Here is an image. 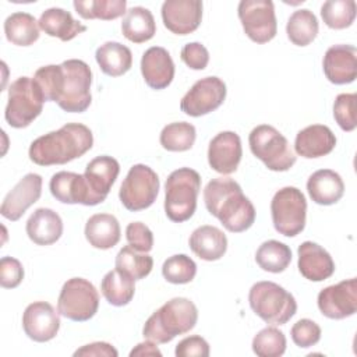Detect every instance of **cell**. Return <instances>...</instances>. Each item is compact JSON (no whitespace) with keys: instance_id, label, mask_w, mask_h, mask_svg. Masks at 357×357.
Returning a JSON list of instances; mask_svg holds the SVG:
<instances>
[{"instance_id":"1","label":"cell","mask_w":357,"mask_h":357,"mask_svg":"<svg viewBox=\"0 0 357 357\" xmlns=\"http://www.w3.org/2000/svg\"><path fill=\"white\" fill-rule=\"evenodd\" d=\"M33 81L45 102H56L64 112L82 113L92 102V71L82 60L43 66L35 71Z\"/></svg>"},{"instance_id":"2","label":"cell","mask_w":357,"mask_h":357,"mask_svg":"<svg viewBox=\"0 0 357 357\" xmlns=\"http://www.w3.org/2000/svg\"><path fill=\"white\" fill-rule=\"evenodd\" d=\"M204 201L208 212L231 233L245 231L255 222L252 202L230 177L212 178L204 190Z\"/></svg>"},{"instance_id":"3","label":"cell","mask_w":357,"mask_h":357,"mask_svg":"<svg viewBox=\"0 0 357 357\" xmlns=\"http://www.w3.org/2000/svg\"><path fill=\"white\" fill-rule=\"evenodd\" d=\"M93 145L92 131L81 123H67L32 141L28 155L39 166L64 165L86 153Z\"/></svg>"},{"instance_id":"4","label":"cell","mask_w":357,"mask_h":357,"mask_svg":"<svg viewBox=\"0 0 357 357\" xmlns=\"http://www.w3.org/2000/svg\"><path fill=\"white\" fill-rule=\"evenodd\" d=\"M198 321L195 304L185 297H174L156 310L145 322L142 335L155 343H169L177 335L190 332Z\"/></svg>"},{"instance_id":"5","label":"cell","mask_w":357,"mask_h":357,"mask_svg":"<svg viewBox=\"0 0 357 357\" xmlns=\"http://www.w3.org/2000/svg\"><path fill=\"white\" fill-rule=\"evenodd\" d=\"M201 176L190 167H180L169 174L165 184V212L176 223L188 220L197 209Z\"/></svg>"},{"instance_id":"6","label":"cell","mask_w":357,"mask_h":357,"mask_svg":"<svg viewBox=\"0 0 357 357\" xmlns=\"http://www.w3.org/2000/svg\"><path fill=\"white\" fill-rule=\"evenodd\" d=\"M251 310L266 324L284 325L297 311L291 293L275 282L262 280L251 286L248 293Z\"/></svg>"},{"instance_id":"7","label":"cell","mask_w":357,"mask_h":357,"mask_svg":"<svg viewBox=\"0 0 357 357\" xmlns=\"http://www.w3.org/2000/svg\"><path fill=\"white\" fill-rule=\"evenodd\" d=\"M248 144L252 155L272 172H286L296 163V155L287 138L269 124L251 130Z\"/></svg>"},{"instance_id":"8","label":"cell","mask_w":357,"mask_h":357,"mask_svg":"<svg viewBox=\"0 0 357 357\" xmlns=\"http://www.w3.org/2000/svg\"><path fill=\"white\" fill-rule=\"evenodd\" d=\"M45 99L33 78L20 77L8 86L6 121L13 128L28 127L43 109Z\"/></svg>"},{"instance_id":"9","label":"cell","mask_w":357,"mask_h":357,"mask_svg":"<svg viewBox=\"0 0 357 357\" xmlns=\"http://www.w3.org/2000/svg\"><path fill=\"white\" fill-rule=\"evenodd\" d=\"M273 227L286 237L300 234L305 227L307 201L296 187H283L275 192L271 201Z\"/></svg>"},{"instance_id":"10","label":"cell","mask_w":357,"mask_h":357,"mask_svg":"<svg viewBox=\"0 0 357 357\" xmlns=\"http://www.w3.org/2000/svg\"><path fill=\"white\" fill-rule=\"evenodd\" d=\"M99 307L96 287L84 278L68 279L59 294L57 311L67 319L84 322L91 319Z\"/></svg>"},{"instance_id":"11","label":"cell","mask_w":357,"mask_h":357,"mask_svg":"<svg viewBox=\"0 0 357 357\" xmlns=\"http://www.w3.org/2000/svg\"><path fill=\"white\" fill-rule=\"evenodd\" d=\"M159 177L146 165L138 163L130 167L119 191V198L126 209L138 212L149 208L159 192Z\"/></svg>"},{"instance_id":"12","label":"cell","mask_w":357,"mask_h":357,"mask_svg":"<svg viewBox=\"0 0 357 357\" xmlns=\"http://www.w3.org/2000/svg\"><path fill=\"white\" fill-rule=\"evenodd\" d=\"M237 14L245 35L255 43H266L276 36L278 22L271 0H241Z\"/></svg>"},{"instance_id":"13","label":"cell","mask_w":357,"mask_h":357,"mask_svg":"<svg viewBox=\"0 0 357 357\" xmlns=\"http://www.w3.org/2000/svg\"><path fill=\"white\" fill-rule=\"evenodd\" d=\"M226 84L218 77L198 79L183 96L180 109L191 117H201L216 110L226 99Z\"/></svg>"},{"instance_id":"14","label":"cell","mask_w":357,"mask_h":357,"mask_svg":"<svg viewBox=\"0 0 357 357\" xmlns=\"http://www.w3.org/2000/svg\"><path fill=\"white\" fill-rule=\"evenodd\" d=\"M317 304L322 315L331 319H343L357 311V280L356 278L328 286L318 293Z\"/></svg>"},{"instance_id":"15","label":"cell","mask_w":357,"mask_h":357,"mask_svg":"<svg viewBox=\"0 0 357 357\" xmlns=\"http://www.w3.org/2000/svg\"><path fill=\"white\" fill-rule=\"evenodd\" d=\"M22 328L33 342H49L60 329L59 311L46 301L31 303L22 314Z\"/></svg>"},{"instance_id":"16","label":"cell","mask_w":357,"mask_h":357,"mask_svg":"<svg viewBox=\"0 0 357 357\" xmlns=\"http://www.w3.org/2000/svg\"><path fill=\"white\" fill-rule=\"evenodd\" d=\"M49 188L52 195L63 204H82L86 206L100 204V199L92 192L84 174L57 172L52 176Z\"/></svg>"},{"instance_id":"17","label":"cell","mask_w":357,"mask_h":357,"mask_svg":"<svg viewBox=\"0 0 357 357\" xmlns=\"http://www.w3.org/2000/svg\"><path fill=\"white\" fill-rule=\"evenodd\" d=\"M163 25L176 35L194 32L202 20L201 0H166L162 4Z\"/></svg>"},{"instance_id":"18","label":"cell","mask_w":357,"mask_h":357,"mask_svg":"<svg viewBox=\"0 0 357 357\" xmlns=\"http://www.w3.org/2000/svg\"><path fill=\"white\" fill-rule=\"evenodd\" d=\"M42 194V177L36 173L25 174L3 199L0 213L3 218L15 222L26 209L33 205Z\"/></svg>"},{"instance_id":"19","label":"cell","mask_w":357,"mask_h":357,"mask_svg":"<svg viewBox=\"0 0 357 357\" xmlns=\"http://www.w3.org/2000/svg\"><path fill=\"white\" fill-rule=\"evenodd\" d=\"M241 156V139L234 131H222L209 142L208 163L220 174L234 173L240 165Z\"/></svg>"},{"instance_id":"20","label":"cell","mask_w":357,"mask_h":357,"mask_svg":"<svg viewBox=\"0 0 357 357\" xmlns=\"http://www.w3.org/2000/svg\"><path fill=\"white\" fill-rule=\"evenodd\" d=\"M324 74L335 85L350 84L357 77V49L353 45L331 46L322 60Z\"/></svg>"},{"instance_id":"21","label":"cell","mask_w":357,"mask_h":357,"mask_svg":"<svg viewBox=\"0 0 357 357\" xmlns=\"http://www.w3.org/2000/svg\"><path fill=\"white\" fill-rule=\"evenodd\" d=\"M141 73L152 89L167 88L174 78V63L165 47L152 46L141 57Z\"/></svg>"},{"instance_id":"22","label":"cell","mask_w":357,"mask_h":357,"mask_svg":"<svg viewBox=\"0 0 357 357\" xmlns=\"http://www.w3.org/2000/svg\"><path fill=\"white\" fill-rule=\"evenodd\" d=\"M298 271L311 282H322L335 272V262L331 254L319 244L304 241L298 245Z\"/></svg>"},{"instance_id":"23","label":"cell","mask_w":357,"mask_h":357,"mask_svg":"<svg viewBox=\"0 0 357 357\" xmlns=\"http://www.w3.org/2000/svg\"><path fill=\"white\" fill-rule=\"evenodd\" d=\"M335 145V134L324 124H312L300 130L294 139L296 153L305 159L325 156L333 151Z\"/></svg>"},{"instance_id":"24","label":"cell","mask_w":357,"mask_h":357,"mask_svg":"<svg viewBox=\"0 0 357 357\" xmlns=\"http://www.w3.org/2000/svg\"><path fill=\"white\" fill-rule=\"evenodd\" d=\"M26 234L38 245H50L63 234V220L49 208H38L26 220Z\"/></svg>"},{"instance_id":"25","label":"cell","mask_w":357,"mask_h":357,"mask_svg":"<svg viewBox=\"0 0 357 357\" xmlns=\"http://www.w3.org/2000/svg\"><path fill=\"white\" fill-rule=\"evenodd\" d=\"M120 173L119 162L107 155H100L92 159L85 167V178L92 192L103 202L112 190Z\"/></svg>"},{"instance_id":"26","label":"cell","mask_w":357,"mask_h":357,"mask_svg":"<svg viewBox=\"0 0 357 357\" xmlns=\"http://www.w3.org/2000/svg\"><path fill=\"white\" fill-rule=\"evenodd\" d=\"M307 191L315 204L333 205L343 197L344 183L335 170L321 169L308 177Z\"/></svg>"},{"instance_id":"27","label":"cell","mask_w":357,"mask_h":357,"mask_svg":"<svg viewBox=\"0 0 357 357\" xmlns=\"http://www.w3.org/2000/svg\"><path fill=\"white\" fill-rule=\"evenodd\" d=\"M191 251L204 261H218L227 250L226 234L211 225L197 227L188 240Z\"/></svg>"},{"instance_id":"28","label":"cell","mask_w":357,"mask_h":357,"mask_svg":"<svg viewBox=\"0 0 357 357\" xmlns=\"http://www.w3.org/2000/svg\"><path fill=\"white\" fill-rule=\"evenodd\" d=\"M38 24L46 35L59 38L63 42H68L77 35L86 31V26L79 21L74 20L70 11H66L60 7H52L45 10Z\"/></svg>"},{"instance_id":"29","label":"cell","mask_w":357,"mask_h":357,"mask_svg":"<svg viewBox=\"0 0 357 357\" xmlns=\"http://www.w3.org/2000/svg\"><path fill=\"white\" fill-rule=\"evenodd\" d=\"M85 238L99 250L113 248L120 241L119 220L110 213H95L85 223Z\"/></svg>"},{"instance_id":"30","label":"cell","mask_w":357,"mask_h":357,"mask_svg":"<svg viewBox=\"0 0 357 357\" xmlns=\"http://www.w3.org/2000/svg\"><path fill=\"white\" fill-rule=\"evenodd\" d=\"M96 63L100 70L110 77H120L126 74L132 66L131 50L119 42H105L96 49Z\"/></svg>"},{"instance_id":"31","label":"cell","mask_w":357,"mask_h":357,"mask_svg":"<svg viewBox=\"0 0 357 357\" xmlns=\"http://www.w3.org/2000/svg\"><path fill=\"white\" fill-rule=\"evenodd\" d=\"M121 32L126 39L134 43H144L156 33V24L152 13L141 6L127 10L121 21Z\"/></svg>"},{"instance_id":"32","label":"cell","mask_w":357,"mask_h":357,"mask_svg":"<svg viewBox=\"0 0 357 357\" xmlns=\"http://www.w3.org/2000/svg\"><path fill=\"white\" fill-rule=\"evenodd\" d=\"M4 33L13 45L31 46L39 39V24L29 13L17 11L6 18Z\"/></svg>"},{"instance_id":"33","label":"cell","mask_w":357,"mask_h":357,"mask_svg":"<svg viewBox=\"0 0 357 357\" xmlns=\"http://www.w3.org/2000/svg\"><path fill=\"white\" fill-rule=\"evenodd\" d=\"M134 279L119 271L113 269L109 271L100 283V291L106 301L114 307H123L127 305L135 293V284Z\"/></svg>"},{"instance_id":"34","label":"cell","mask_w":357,"mask_h":357,"mask_svg":"<svg viewBox=\"0 0 357 357\" xmlns=\"http://www.w3.org/2000/svg\"><path fill=\"white\" fill-rule=\"evenodd\" d=\"M319 25L315 14L307 8L294 11L286 25V33L289 40L296 46L310 45L318 35Z\"/></svg>"},{"instance_id":"35","label":"cell","mask_w":357,"mask_h":357,"mask_svg":"<svg viewBox=\"0 0 357 357\" xmlns=\"http://www.w3.org/2000/svg\"><path fill=\"white\" fill-rule=\"evenodd\" d=\"M255 261L262 271L280 273L291 262V250L284 243L278 240H268L258 247L255 252Z\"/></svg>"},{"instance_id":"36","label":"cell","mask_w":357,"mask_h":357,"mask_svg":"<svg viewBox=\"0 0 357 357\" xmlns=\"http://www.w3.org/2000/svg\"><path fill=\"white\" fill-rule=\"evenodd\" d=\"M77 14L85 20H116L126 15L127 1L126 0H75L73 3Z\"/></svg>"},{"instance_id":"37","label":"cell","mask_w":357,"mask_h":357,"mask_svg":"<svg viewBox=\"0 0 357 357\" xmlns=\"http://www.w3.org/2000/svg\"><path fill=\"white\" fill-rule=\"evenodd\" d=\"M195 127L187 121H176L163 127L160 131V145L170 152H184L195 142Z\"/></svg>"},{"instance_id":"38","label":"cell","mask_w":357,"mask_h":357,"mask_svg":"<svg viewBox=\"0 0 357 357\" xmlns=\"http://www.w3.org/2000/svg\"><path fill=\"white\" fill-rule=\"evenodd\" d=\"M114 264L116 269L130 275L134 280L146 278L153 268L152 257L134 250L131 245H126L117 252Z\"/></svg>"},{"instance_id":"39","label":"cell","mask_w":357,"mask_h":357,"mask_svg":"<svg viewBox=\"0 0 357 357\" xmlns=\"http://www.w3.org/2000/svg\"><path fill=\"white\" fill-rule=\"evenodd\" d=\"M354 0H328L321 7V17L332 29L349 28L356 18Z\"/></svg>"},{"instance_id":"40","label":"cell","mask_w":357,"mask_h":357,"mask_svg":"<svg viewBox=\"0 0 357 357\" xmlns=\"http://www.w3.org/2000/svg\"><path fill=\"white\" fill-rule=\"evenodd\" d=\"M251 346L259 357H280L286 350V336L278 328L266 326L254 336Z\"/></svg>"},{"instance_id":"41","label":"cell","mask_w":357,"mask_h":357,"mask_svg":"<svg viewBox=\"0 0 357 357\" xmlns=\"http://www.w3.org/2000/svg\"><path fill=\"white\" fill-rule=\"evenodd\" d=\"M162 275L169 283L185 284L195 278L197 264L185 254H176L163 262Z\"/></svg>"},{"instance_id":"42","label":"cell","mask_w":357,"mask_h":357,"mask_svg":"<svg viewBox=\"0 0 357 357\" xmlns=\"http://www.w3.org/2000/svg\"><path fill=\"white\" fill-rule=\"evenodd\" d=\"M356 102V93H340L335 99L333 117L343 131H353L357 126Z\"/></svg>"},{"instance_id":"43","label":"cell","mask_w":357,"mask_h":357,"mask_svg":"<svg viewBox=\"0 0 357 357\" xmlns=\"http://www.w3.org/2000/svg\"><path fill=\"white\" fill-rule=\"evenodd\" d=\"M291 340L296 346L301 349L311 347L317 344L321 339V328L317 322L308 318L298 319L290 329Z\"/></svg>"},{"instance_id":"44","label":"cell","mask_w":357,"mask_h":357,"mask_svg":"<svg viewBox=\"0 0 357 357\" xmlns=\"http://www.w3.org/2000/svg\"><path fill=\"white\" fill-rule=\"evenodd\" d=\"M126 238L128 245L139 252H149L153 247V234L142 222H131L126 227Z\"/></svg>"},{"instance_id":"45","label":"cell","mask_w":357,"mask_h":357,"mask_svg":"<svg viewBox=\"0 0 357 357\" xmlns=\"http://www.w3.org/2000/svg\"><path fill=\"white\" fill-rule=\"evenodd\" d=\"M24 279L22 264L13 257H3L0 259V284L4 289L17 287Z\"/></svg>"},{"instance_id":"46","label":"cell","mask_w":357,"mask_h":357,"mask_svg":"<svg viewBox=\"0 0 357 357\" xmlns=\"http://www.w3.org/2000/svg\"><path fill=\"white\" fill-rule=\"evenodd\" d=\"M181 60L191 70H204L209 63V53L202 43L191 42L181 49Z\"/></svg>"},{"instance_id":"47","label":"cell","mask_w":357,"mask_h":357,"mask_svg":"<svg viewBox=\"0 0 357 357\" xmlns=\"http://www.w3.org/2000/svg\"><path fill=\"white\" fill-rule=\"evenodd\" d=\"M174 354L177 357H208L209 344L204 337L198 335L187 336L178 342Z\"/></svg>"},{"instance_id":"48","label":"cell","mask_w":357,"mask_h":357,"mask_svg":"<svg viewBox=\"0 0 357 357\" xmlns=\"http://www.w3.org/2000/svg\"><path fill=\"white\" fill-rule=\"evenodd\" d=\"M89 356L117 357L119 351L110 343H106V342H93L74 351V357H89Z\"/></svg>"},{"instance_id":"49","label":"cell","mask_w":357,"mask_h":357,"mask_svg":"<svg viewBox=\"0 0 357 357\" xmlns=\"http://www.w3.org/2000/svg\"><path fill=\"white\" fill-rule=\"evenodd\" d=\"M134 356H162L160 350L156 347V343L152 340H145L142 343H138L131 351H130V357Z\"/></svg>"}]
</instances>
